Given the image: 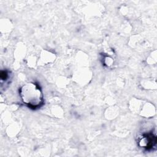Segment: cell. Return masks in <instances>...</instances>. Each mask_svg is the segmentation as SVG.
<instances>
[{
  "mask_svg": "<svg viewBox=\"0 0 157 157\" xmlns=\"http://www.w3.org/2000/svg\"><path fill=\"white\" fill-rule=\"evenodd\" d=\"M20 95L23 102L31 109L40 107L44 102L42 91L35 83H28L20 90Z\"/></svg>",
  "mask_w": 157,
  "mask_h": 157,
  "instance_id": "6da1fadb",
  "label": "cell"
},
{
  "mask_svg": "<svg viewBox=\"0 0 157 157\" xmlns=\"http://www.w3.org/2000/svg\"><path fill=\"white\" fill-rule=\"evenodd\" d=\"M156 142V136L152 133H147L143 135V137L140 139L139 143L142 144V145H140L141 147H144L147 149H150L155 145Z\"/></svg>",
  "mask_w": 157,
  "mask_h": 157,
  "instance_id": "7a4b0ae2",
  "label": "cell"
}]
</instances>
